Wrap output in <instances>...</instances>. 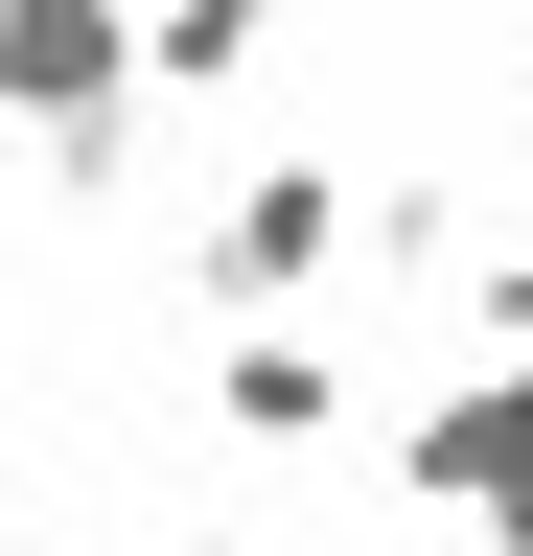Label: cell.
<instances>
[{
    "mask_svg": "<svg viewBox=\"0 0 533 556\" xmlns=\"http://www.w3.org/2000/svg\"><path fill=\"white\" fill-rule=\"evenodd\" d=\"M0 93L24 116H116V0H0Z\"/></svg>",
    "mask_w": 533,
    "mask_h": 556,
    "instance_id": "cell-1",
    "label": "cell"
},
{
    "mask_svg": "<svg viewBox=\"0 0 533 556\" xmlns=\"http://www.w3.org/2000/svg\"><path fill=\"white\" fill-rule=\"evenodd\" d=\"M325 232H348V186H325V163H279V186L232 208V278H325Z\"/></svg>",
    "mask_w": 533,
    "mask_h": 556,
    "instance_id": "cell-2",
    "label": "cell"
},
{
    "mask_svg": "<svg viewBox=\"0 0 533 556\" xmlns=\"http://www.w3.org/2000/svg\"><path fill=\"white\" fill-rule=\"evenodd\" d=\"M232 417L255 441H325V348H232Z\"/></svg>",
    "mask_w": 533,
    "mask_h": 556,
    "instance_id": "cell-3",
    "label": "cell"
},
{
    "mask_svg": "<svg viewBox=\"0 0 533 556\" xmlns=\"http://www.w3.org/2000/svg\"><path fill=\"white\" fill-rule=\"evenodd\" d=\"M140 24H163V70H232L255 24H279V0H140Z\"/></svg>",
    "mask_w": 533,
    "mask_h": 556,
    "instance_id": "cell-4",
    "label": "cell"
}]
</instances>
